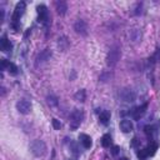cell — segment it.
I'll use <instances>...</instances> for the list:
<instances>
[{
	"label": "cell",
	"mask_w": 160,
	"mask_h": 160,
	"mask_svg": "<svg viewBox=\"0 0 160 160\" xmlns=\"http://www.w3.org/2000/svg\"><path fill=\"white\" fill-rule=\"evenodd\" d=\"M68 160H73V159H68Z\"/></svg>",
	"instance_id": "32"
},
{
	"label": "cell",
	"mask_w": 160,
	"mask_h": 160,
	"mask_svg": "<svg viewBox=\"0 0 160 160\" xmlns=\"http://www.w3.org/2000/svg\"><path fill=\"white\" fill-rule=\"evenodd\" d=\"M120 56H121L120 48L118 45L113 46V48L109 50L108 55H106V64H108V66H110V68L115 66V65L118 64V61L120 60Z\"/></svg>",
	"instance_id": "1"
},
{
	"label": "cell",
	"mask_w": 160,
	"mask_h": 160,
	"mask_svg": "<svg viewBox=\"0 0 160 160\" xmlns=\"http://www.w3.org/2000/svg\"><path fill=\"white\" fill-rule=\"evenodd\" d=\"M120 160H129L128 158H123V159H120Z\"/></svg>",
	"instance_id": "31"
},
{
	"label": "cell",
	"mask_w": 160,
	"mask_h": 160,
	"mask_svg": "<svg viewBox=\"0 0 160 160\" xmlns=\"http://www.w3.org/2000/svg\"><path fill=\"white\" fill-rule=\"evenodd\" d=\"M51 55H53V53H51L50 49H44L43 51L40 53V54H38L37 60H35V65H37V66H39V65L46 63L48 60H50Z\"/></svg>",
	"instance_id": "7"
},
{
	"label": "cell",
	"mask_w": 160,
	"mask_h": 160,
	"mask_svg": "<svg viewBox=\"0 0 160 160\" xmlns=\"http://www.w3.org/2000/svg\"><path fill=\"white\" fill-rule=\"evenodd\" d=\"M83 119H84V113H83V110L75 109L72 113V116H70V128L75 130L81 124Z\"/></svg>",
	"instance_id": "4"
},
{
	"label": "cell",
	"mask_w": 160,
	"mask_h": 160,
	"mask_svg": "<svg viewBox=\"0 0 160 160\" xmlns=\"http://www.w3.org/2000/svg\"><path fill=\"white\" fill-rule=\"evenodd\" d=\"M8 65H9V61L7 60V59H3V60H1V69L5 70L8 68Z\"/></svg>",
	"instance_id": "27"
},
{
	"label": "cell",
	"mask_w": 160,
	"mask_h": 160,
	"mask_svg": "<svg viewBox=\"0 0 160 160\" xmlns=\"http://www.w3.org/2000/svg\"><path fill=\"white\" fill-rule=\"evenodd\" d=\"M120 129L123 133H132L133 132V123L132 120H128V119H124L121 123H120Z\"/></svg>",
	"instance_id": "12"
},
{
	"label": "cell",
	"mask_w": 160,
	"mask_h": 160,
	"mask_svg": "<svg viewBox=\"0 0 160 160\" xmlns=\"http://www.w3.org/2000/svg\"><path fill=\"white\" fill-rule=\"evenodd\" d=\"M153 59H154V60H159V59H160V49H158L156 50V53H155V54H154V56H153Z\"/></svg>",
	"instance_id": "29"
},
{
	"label": "cell",
	"mask_w": 160,
	"mask_h": 160,
	"mask_svg": "<svg viewBox=\"0 0 160 160\" xmlns=\"http://www.w3.org/2000/svg\"><path fill=\"white\" fill-rule=\"evenodd\" d=\"M144 132H145V134H146L148 136H151V135H153V133H154V126L146 125V126L144 128Z\"/></svg>",
	"instance_id": "23"
},
{
	"label": "cell",
	"mask_w": 160,
	"mask_h": 160,
	"mask_svg": "<svg viewBox=\"0 0 160 160\" xmlns=\"http://www.w3.org/2000/svg\"><path fill=\"white\" fill-rule=\"evenodd\" d=\"M74 99L76 100V102H80V103H84L86 100V93L84 89H80V90H78L75 94H74Z\"/></svg>",
	"instance_id": "15"
},
{
	"label": "cell",
	"mask_w": 160,
	"mask_h": 160,
	"mask_svg": "<svg viewBox=\"0 0 160 160\" xmlns=\"http://www.w3.org/2000/svg\"><path fill=\"white\" fill-rule=\"evenodd\" d=\"M51 124H53V128H54L55 130H59V129L61 128V123L59 121L58 119H53L51 120Z\"/></svg>",
	"instance_id": "25"
},
{
	"label": "cell",
	"mask_w": 160,
	"mask_h": 160,
	"mask_svg": "<svg viewBox=\"0 0 160 160\" xmlns=\"http://www.w3.org/2000/svg\"><path fill=\"white\" fill-rule=\"evenodd\" d=\"M110 78H111V74L110 73H103L102 75H100V80L102 81H108V80H110Z\"/></svg>",
	"instance_id": "24"
},
{
	"label": "cell",
	"mask_w": 160,
	"mask_h": 160,
	"mask_svg": "<svg viewBox=\"0 0 160 160\" xmlns=\"http://www.w3.org/2000/svg\"><path fill=\"white\" fill-rule=\"evenodd\" d=\"M7 70H8V72H9L11 75H16V74H18V66H16L15 64H13V63H9Z\"/></svg>",
	"instance_id": "21"
},
{
	"label": "cell",
	"mask_w": 160,
	"mask_h": 160,
	"mask_svg": "<svg viewBox=\"0 0 160 160\" xmlns=\"http://www.w3.org/2000/svg\"><path fill=\"white\" fill-rule=\"evenodd\" d=\"M99 120H100V123H102V124L106 125V124L109 123V120H110V113L106 111V110L102 111V113H100V115H99Z\"/></svg>",
	"instance_id": "17"
},
{
	"label": "cell",
	"mask_w": 160,
	"mask_h": 160,
	"mask_svg": "<svg viewBox=\"0 0 160 160\" xmlns=\"http://www.w3.org/2000/svg\"><path fill=\"white\" fill-rule=\"evenodd\" d=\"M30 150L33 153V155L34 156H37V158H41V156H44L45 154H46V150H48V148H46V144L44 143L43 140H34L31 145H30Z\"/></svg>",
	"instance_id": "2"
},
{
	"label": "cell",
	"mask_w": 160,
	"mask_h": 160,
	"mask_svg": "<svg viewBox=\"0 0 160 160\" xmlns=\"http://www.w3.org/2000/svg\"><path fill=\"white\" fill-rule=\"evenodd\" d=\"M37 10H38V21L43 23V24H48L49 14H48V9H46L45 5H39Z\"/></svg>",
	"instance_id": "8"
},
{
	"label": "cell",
	"mask_w": 160,
	"mask_h": 160,
	"mask_svg": "<svg viewBox=\"0 0 160 160\" xmlns=\"http://www.w3.org/2000/svg\"><path fill=\"white\" fill-rule=\"evenodd\" d=\"M136 155H138V158L140 160H145L148 156H149V154H148L146 149H143V150H139L138 153H136Z\"/></svg>",
	"instance_id": "22"
},
{
	"label": "cell",
	"mask_w": 160,
	"mask_h": 160,
	"mask_svg": "<svg viewBox=\"0 0 160 160\" xmlns=\"http://www.w3.org/2000/svg\"><path fill=\"white\" fill-rule=\"evenodd\" d=\"M146 109H148V104H146V103H145V104H143L141 106H138L136 109H134V110H133V118H134L135 120H139L140 118L145 114Z\"/></svg>",
	"instance_id": "10"
},
{
	"label": "cell",
	"mask_w": 160,
	"mask_h": 160,
	"mask_svg": "<svg viewBox=\"0 0 160 160\" xmlns=\"http://www.w3.org/2000/svg\"><path fill=\"white\" fill-rule=\"evenodd\" d=\"M102 145L104 148H109L111 145V136L109 134L103 135V138H102Z\"/></svg>",
	"instance_id": "18"
},
{
	"label": "cell",
	"mask_w": 160,
	"mask_h": 160,
	"mask_svg": "<svg viewBox=\"0 0 160 160\" xmlns=\"http://www.w3.org/2000/svg\"><path fill=\"white\" fill-rule=\"evenodd\" d=\"M74 30H75L76 34H80V35H83V37H85V35L88 34V24L84 20L79 19L74 24Z\"/></svg>",
	"instance_id": "9"
},
{
	"label": "cell",
	"mask_w": 160,
	"mask_h": 160,
	"mask_svg": "<svg viewBox=\"0 0 160 160\" xmlns=\"http://www.w3.org/2000/svg\"><path fill=\"white\" fill-rule=\"evenodd\" d=\"M156 149H158V144L156 143H150V145L146 148V151H148L149 155H154L155 151H156Z\"/></svg>",
	"instance_id": "19"
},
{
	"label": "cell",
	"mask_w": 160,
	"mask_h": 160,
	"mask_svg": "<svg viewBox=\"0 0 160 160\" xmlns=\"http://www.w3.org/2000/svg\"><path fill=\"white\" fill-rule=\"evenodd\" d=\"M55 8H56V11L59 15H65V13H66V10H68V4L65 1H56Z\"/></svg>",
	"instance_id": "14"
},
{
	"label": "cell",
	"mask_w": 160,
	"mask_h": 160,
	"mask_svg": "<svg viewBox=\"0 0 160 160\" xmlns=\"http://www.w3.org/2000/svg\"><path fill=\"white\" fill-rule=\"evenodd\" d=\"M79 140H80L81 145L84 146L85 149H90L91 145H93L91 138H90L89 135H86V134H80V135H79Z\"/></svg>",
	"instance_id": "11"
},
{
	"label": "cell",
	"mask_w": 160,
	"mask_h": 160,
	"mask_svg": "<svg viewBox=\"0 0 160 160\" xmlns=\"http://www.w3.org/2000/svg\"><path fill=\"white\" fill-rule=\"evenodd\" d=\"M46 103H48L50 106H56L59 104L58 98L56 96H53V95H49L48 98H46Z\"/></svg>",
	"instance_id": "20"
},
{
	"label": "cell",
	"mask_w": 160,
	"mask_h": 160,
	"mask_svg": "<svg viewBox=\"0 0 160 160\" xmlns=\"http://www.w3.org/2000/svg\"><path fill=\"white\" fill-rule=\"evenodd\" d=\"M119 96L123 102H125V103H133V102H135V98H136L135 93L132 89H121L119 93Z\"/></svg>",
	"instance_id": "6"
},
{
	"label": "cell",
	"mask_w": 160,
	"mask_h": 160,
	"mask_svg": "<svg viewBox=\"0 0 160 160\" xmlns=\"http://www.w3.org/2000/svg\"><path fill=\"white\" fill-rule=\"evenodd\" d=\"M24 10H25V3L24 1H20V3L16 4L15 10L13 13V16H11V20H13V28L15 29V30L19 29V26H18V21L20 20L21 15L24 14Z\"/></svg>",
	"instance_id": "3"
},
{
	"label": "cell",
	"mask_w": 160,
	"mask_h": 160,
	"mask_svg": "<svg viewBox=\"0 0 160 160\" xmlns=\"http://www.w3.org/2000/svg\"><path fill=\"white\" fill-rule=\"evenodd\" d=\"M72 151L75 154V155H78V154H79L78 153V146H76V144H74V143L72 144Z\"/></svg>",
	"instance_id": "28"
},
{
	"label": "cell",
	"mask_w": 160,
	"mask_h": 160,
	"mask_svg": "<svg viewBox=\"0 0 160 160\" xmlns=\"http://www.w3.org/2000/svg\"><path fill=\"white\" fill-rule=\"evenodd\" d=\"M119 150H120V148L118 146V145L113 146V148H111V154H113V155H116V154L119 153Z\"/></svg>",
	"instance_id": "26"
},
{
	"label": "cell",
	"mask_w": 160,
	"mask_h": 160,
	"mask_svg": "<svg viewBox=\"0 0 160 160\" xmlns=\"http://www.w3.org/2000/svg\"><path fill=\"white\" fill-rule=\"evenodd\" d=\"M136 144H138V139L134 138V139H133V145H136Z\"/></svg>",
	"instance_id": "30"
},
{
	"label": "cell",
	"mask_w": 160,
	"mask_h": 160,
	"mask_svg": "<svg viewBox=\"0 0 160 160\" xmlns=\"http://www.w3.org/2000/svg\"><path fill=\"white\" fill-rule=\"evenodd\" d=\"M58 46L60 48L61 51H65L68 49V46H69V40L66 37H61V38H59V41H58Z\"/></svg>",
	"instance_id": "16"
},
{
	"label": "cell",
	"mask_w": 160,
	"mask_h": 160,
	"mask_svg": "<svg viewBox=\"0 0 160 160\" xmlns=\"http://www.w3.org/2000/svg\"><path fill=\"white\" fill-rule=\"evenodd\" d=\"M0 48L4 53H8L13 49V44L10 43V40H8L7 37H3V39L0 40Z\"/></svg>",
	"instance_id": "13"
},
{
	"label": "cell",
	"mask_w": 160,
	"mask_h": 160,
	"mask_svg": "<svg viewBox=\"0 0 160 160\" xmlns=\"http://www.w3.org/2000/svg\"><path fill=\"white\" fill-rule=\"evenodd\" d=\"M16 109L20 113L23 115H28L29 113L31 111V103L29 100H25V99H21L19 102L16 103Z\"/></svg>",
	"instance_id": "5"
}]
</instances>
